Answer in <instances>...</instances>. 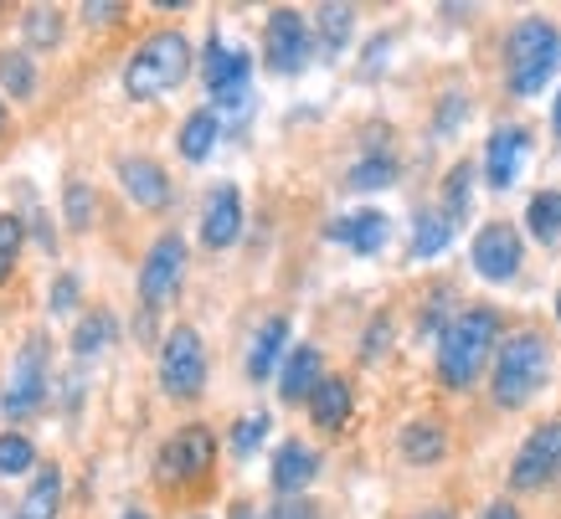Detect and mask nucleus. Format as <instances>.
I'll use <instances>...</instances> for the list:
<instances>
[{
	"label": "nucleus",
	"instance_id": "1",
	"mask_svg": "<svg viewBox=\"0 0 561 519\" xmlns=\"http://www.w3.org/2000/svg\"><path fill=\"white\" fill-rule=\"evenodd\" d=\"M494 345H500V314H494L490 303H474V309H463L443 324L438 335V376L443 385H463L479 381V370L494 360Z\"/></svg>",
	"mask_w": 561,
	"mask_h": 519
},
{
	"label": "nucleus",
	"instance_id": "2",
	"mask_svg": "<svg viewBox=\"0 0 561 519\" xmlns=\"http://www.w3.org/2000/svg\"><path fill=\"white\" fill-rule=\"evenodd\" d=\"M546 381H551V345H546V335L520 330V335H511L494 350V376H490L494 406L515 412V406H526Z\"/></svg>",
	"mask_w": 561,
	"mask_h": 519
},
{
	"label": "nucleus",
	"instance_id": "3",
	"mask_svg": "<svg viewBox=\"0 0 561 519\" xmlns=\"http://www.w3.org/2000/svg\"><path fill=\"white\" fill-rule=\"evenodd\" d=\"M191 72V42L181 32H154L145 47L129 57L124 68V93L135 103H150V99H165L175 88L186 83Z\"/></svg>",
	"mask_w": 561,
	"mask_h": 519
},
{
	"label": "nucleus",
	"instance_id": "4",
	"mask_svg": "<svg viewBox=\"0 0 561 519\" xmlns=\"http://www.w3.org/2000/svg\"><path fill=\"white\" fill-rule=\"evenodd\" d=\"M505 68H511V93L536 99L561 68V32L546 16H526L505 42Z\"/></svg>",
	"mask_w": 561,
	"mask_h": 519
},
{
	"label": "nucleus",
	"instance_id": "5",
	"mask_svg": "<svg viewBox=\"0 0 561 519\" xmlns=\"http://www.w3.org/2000/svg\"><path fill=\"white\" fill-rule=\"evenodd\" d=\"M160 385L171 402H196L206 385V345L191 324H175L160 345Z\"/></svg>",
	"mask_w": 561,
	"mask_h": 519
},
{
	"label": "nucleus",
	"instance_id": "6",
	"mask_svg": "<svg viewBox=\"0 0 561 519\" xmlns=\"http://www.w3.org/2000/svg\"><path fill=\"white\" fill-rule=\"evenodd\" d=\"M248 78H253V57L242 47H227L221 36L206 42V88L221 103V114H248Z\"/></svg>",
	"mask_w": 561,
	"mask_h": 519
},
{
	"label": "nucleus",
	"instance_id": "7",
	"mask_svg": "<svg viewBox=\"0 0 561 519\" xmlns=\"http://www.w3.org/2000/svg\"><path fill=\"white\" fill-rule=\"evenodd\" d=\"M211 458H217V437H211V427L191 422V427H181V432L160 448L154 473H160V484H196V478L211 473Z\"/></svg>",
	"mask_w": 561,
	"mask_h": 519
},
{
	"label": "nucleus",
	"instance_id": "8",
	"mask_svg": "<svg viewBox=\"0 0 561 519\" xmlns=\"http://www.w3.org/2000/svg\"><path fill=\"white\" fill-rule=\"evenodd\" d=\"M181 278H186V242L171 232L145 252V268H139V299H145V314L165 309V303L181 293Z\"/></svg>",
	"mask_w": 561,
	"mask_h": 519
},
{
	"label": "nucleus",
	"instance_id": "9",
	"mask_svg": "<svg viewBox=\"0 0 561 519\" xmlns=\"http://www.w3.org/2000/svg\"><path fill=\"white\" fill-rule=\"evenodd\" d=\"M561 478V417L557 422H541L536 432L520 442L511 463V488L530 494V488H546Z\"/></svg>",
	"mask_w": 561,
	"mask_h": 519
},
{
	"label": "nucleus",
	"instance_id": "10",
	"mask_svg": "<svg viewBox=\"0 0 561 519\" xmlns=\"http://www.w3.org/2000/svg\"><path fill=\"white\" fill-rule=\"evenodd\" d=\"M474 273L484 284H511L515 273H520V232H515L511 221H484L474 232Z\"/></svg>",
	"mask_w": 561,
	"mask_h": 519
},
{
	"label": "nucleus",
	"instance_id": "11",
	"mask_svg": "<svg viewBox=\"0 0 561 519\" xmlns=\"http://www.w3.org/2000/svg\"><path fill=\"white\" fill-rule=\"evenodd\" d=\"M263 62L273 72H299L309 62V21L289 5L268 11V26H263Z\"/></svg>",
	"mask_w": 561,
	"mask_h": 519
},
{
	"label": "nucleus",
	"instance_id": "12",
	"mask_svg": "<svg viewBox=\"0 0 561 519\" xmlns=\"http://www.w3.org/2000/svg\"><path fill=\"white\" fill-rule=\"evenodd\" d=\"M47 396V339L32 335L16 355V370H11V385H5V412L11 417H32Z\"/></svg>",
	"mask_w": 561,
	"mask_h": 519
},
{
	"label": "nucleus",
	"instance_id": "13",
	"mask_svg": "<svg viewBox=\"0 0 561 519\" xmlns=\"http://www.w3.org/2000/svg\"><path fill=\"white\" fill-rule=\"evenodd\" d=\"M242 237V191L232 181H221L211 196H206L202 211V242L211 252H227Z\"/></svg>",
	"mask_w": 561,
	"mask_h": 519
},
{
	"label": "nucleus",
	"instance_id": "14",
	"mask_svg": "<svg viewBox=\"0 0 561 519\" xmlns=\"http://www.w3.org/2000/svg\"><path fill=\"white\" fill-rule=\"evenodd\" d=\"M526 150H530V135L520 124H505L494 129L490 145H484V175H490L494 191H511L520 181V165H526Z\"/></svg>",
	"mask_w": 561,
	"mask_h": 519
},
{
	"label": "nucleus",
	"instance_id": "15",
	"mask_svg": "<svg viewBox=\"0 0 561 519\" xmlns=\"http://www.w3.org/2000/svg\"><path fill=\"white\" fill-rule=\"evenodd\" d=\"M387 232H391V221L381 217L376 206H360V211H351V217L330 221V242H341V247L360 252V257H371V252L387 247Z\"/></svg>",
	"mask_w": 561,
	"mask_h": 519
},
{
	"label": "nucleus",
	"instance_id": "16",
	"mask_svg": "<svg viewBox=\"0 0 561 519\" xmlns=\"http://www.w3.org/2000/svg\"><path fill=\"white\" fill-rule=\"evenodd\" d=\"M314 473H320V452L305 448V442H284V448L273 452V488L284 499H299L314 484Z\"/></svg>",
	"mask_w": 561,
	"mask_h": 519
},
{
	"label": "nucleus",
	"instance_id": "17",
	"mask_svg": "<svg viewBox=\"0 0 561 519\" xmlns=\"http://www.w3.org/2000/svg\"><path fill=\"white\" fill-rule=\"evenodd\" d=\"M119 185L124 196L145 211H160V206L171 201V175L154 165V160H119Z\"/></svg>",
	"mask_w": 561,
	"mask_h": 519
},
{
	"label": "nucleus",
	"instance_id": "18",
	"mask_svg": "<svg viewBox=\"0 0 561 519\" xmlns=\"http://www.w3.org/2000/svg\"><path fill=\"white\" fill-rule=\"evenodd\" d=\"M320 350L314 345H294L284 355V376H278V391H284V402H309L314 391H320Z\"/></svg>",
	"mask_w": 561,
	"mask_h": 519
},
{
	"label": "nucleus",
	"instance_id": "19",
	"mask_svg": "<svg viewBox=\"0 0 561 519\" xmlns=\"http://www.w3.org/2000/svg\"><path fill=\"white\" fill-rule=\"evenodd\" d=\"M351 406H356L351 381H341V376H324L320 391L309 396V417H314V427H320V432H341L345 422H351Z\"/></svg>",
	"mask_w": 561,
	"mask_h": 519
},
{
	"label": "nucleus",
	"instance_id": "20",
	"mask_svg": "<svg viewBox=\"0 0 561 519\" xmlns=\"http://www.w3.org/2000/svg\"><path fill=\"white\" fill-rule=\"evenodd\" d=\"M284 345H289V319L273 314L268 324L253 335V350H248V376H253V381H268L273 366L284 360Z\"/></svg>",
	"mask_w": 561,
	"mask_h": 519
},
{
	"label": "nucleus",
	"instance_id": "21",
	"mask_svg": "<svg viewBox=\"0 0 561 519\" xmlns=\"http://www.w3.org/2000/svg\"><path fill=\"white\" fill-rule=\"evenodd\" d=\"M397 448H402L408 463L427 469V463H438L443 452H448V432H443V422H408L402 437H397Z\"/></svg>",
	"mask_w": 561,
	"mask_h": 519
},
{
	"label": "nucleus",
	"instance_id": "22",
	"mask_svg": "<svg viewBox=\"0 0 561 519\" xmlns=\"http://www.w3.org/2000/svg\"><path fill=\"white\" fill-rule=\"evenodd\" d=\"M454 227H459V221L448 217V211H417V221H412V257H417V263L438 257V252L454 242Z\"/></svg>",
	"mask_w": 561,
	"mask_h": 519
},
{
	"label": "nucleus",
	"instance_id": "23",
	"mask_svg": "<svg viewBox=\"0 0 561 519\" xmlns=\"http://www.w3.org/2000/svg\"><path fill=\"white\" fill-rule=\"evenodd\" d=\"M57 509H62V469L47 463L21 499V519H57Z\"/></svg>",
	"mask_w": 561,
	"mask_h": 519
},
{
	"label": "nucleus",
	"instance_id": "24",
	"mask_svg": "<svg viewBox=\"0 0 561 519\" xmlns=\"http://www.w3.org/2000/svg\"><path fill=\"white\" fill-rule=\"evenodd\" d=\"M217 135H221L217 108H196V114L181 124V154H186L191 165H202L206 154L217 150Z\"/></svg>",
	"mask_w": 561,
	"mask_h": 519
},
{
	"label": "nucleus",
	"instance_id": "25",
	"mask_svg": "<svg viewBox=\"0 0 561 519\" xmlns=\"http://www.w3.org/2000/svg\"><path fill=\"white\" fill-rule=\"evenodd\" d=\"M314 21H320V51L324 57H341L345 42H351V26H356V11L351 5H320Z\"/></svg>",
	"mask_w": 561,
	"mask_h": 519
},
{
	"label": "nucleus",
	"instance_id": "26",
	"mask_svg": "<svg viewBox=\"0 0 561 519\" xmlns=\"http://www.w3.org/2000/svg\"><path fill=\"white\" fill-rule=\"evenodd\" d=\"M526 227H530V237L557 242L561 237V191H541V196L526 206Z\"/></svg>",
	"mask_w": 561,
	"mask_h": 519
},
{
	"label": "nucleus",
	"instance_id": "27",
	"mask_svg": "<svg viewBox=\"0 0 561 519\" xmlns=\"http://www.w3.org/2000/svg\"><path fill=\"white\" fill-rule=\"evenodd\" d=\"M114 335H119V324H114V319L108 314H88L83 324H78V330H72V355H99V350H108V345H114Z\"/></svg>",
	"mask_w": 561,
	"mask_h": 519
},
{
	"label": "nucleus",
	"instance_id": "28",
	"mask_svg": "<svg viewBox=\"0 0 561 519\" xmlns=\"http://www.w3.org/2000/svg\"><path fill=\"white\" fill-rule=\"evenodd\" d=\"M0 88H5V99H32L36 68L26 51H0Z\"/></svg>",
	"mask_w": 561,
	"mask_h": 519
},
{
	"label": "nucleus",
	"instance_id": "29",
	"mask_svg": "<svg viewBox=\"0 0 561 519\" xmlns=\"http://www.w3.org/2000/svg\"><path fill=\"white\" fill-rule=\"evenodd\" d=\"M391 181H397V160H391V154H366V160L345 175L351 191H387Z\"/></svg>",
	"mask_w": 561,
	"mask_h": 519
},
{
	"label": "nucleus",
	"instance_id": "30",
	"mask_svg": "<svg viewBox=\"0 0 561 519\" xmlns=\"http://www.w3.org/2000/svg\"><path fill=\"white\" fill-rule=\"evenodd\" d=\"M469 185H474V170H469V160H459V165L443 175V211L454 221L469 217Z\"/></svg>",
	"mask_w": 561,
	"mask_h": 519
},
{
	"label": "nucleus",
	"instance_id": "31",
	"mask_svg": "<svg viewBox=\"0 0 561 519\" xmlns=\"http://www.w3.org/2000/svg\"><path fill=\"white\" fill-rule=\"evenodd\" d=\"M26 42L32 47H57L62 42V11L57 5H32L26 11Z\"/></svg>",
	"mask_w": 561,
	"mask_h": 519
},
{
	"label": "nucleus",
	"instance_id": "32",
	"mask_svg": "<svg viewBox=\"0 0 561 519\" xmlns=\"http://www.w3.org/2000/svg\"><path fill=\"white\" fill-rule=\"evenodd\" d=\"M32 463H36V452H32V442H26V437H16V432L0 437V473H5V478L26 473Z\"/></svg>",
	"mask_w": 561,
	"mask_h": 519
},
{
	"label": "nucleus",
	"instance_id": "33",
	"mask_svg": "<svg viewBox=\"0 0 561 519\" xmlns=\"http://www.w3.org/2000/svg\"><path fill=\"white\" fill-rule=\"evenodd\" d=\"M21 242H26V227H21V217H0V284L11 278V268H16Z\"/></svg>",
	"mask_w": 561,
	"mask_h": 519
},
{
	"label": "nucleus",
	"instance_id": "34",
	"mask_svg": "<svg viewBox=\"0 0 561 519\" xmlns=\"http://www.w3.org/2000/svg\"><path fill=\"white\" fill-rule=\"evenodd\" d=\"M263 437H268V412H253V417H242L238 427H232V452L248 458V452L263 448Z\"/></svg>",
	"mask_w": 561,
	"mask_h": 519
},
{
	"label": "nucleus",
	"instance_id": "35",
	"mask_svg": "<svg viewBox=\"0 0 561 519\" xmlns=\"http://www.w3.org/2000/svg\"><path fill=\"white\" fill-rule=\"evenodd\" d=\"M62 206H68V227H72V232H83L88 221H93V191H88L83 181H72L68 191H62Z\"/></svg>",
	"mask_w": 561,
	"mask_h": 519
},
{
	"label": "nucleus",
	"instance_id": "36",
	"mask_svg": "<svg viewBox=\"0 0 561 519\" xmlns=\"http://www.w3.org/2000/svg\"><path fill=\"white\" fill-rule=\"evenodd\" d=\"M51 314H72V309H78V278H72V273H62V278H57V284H51V303H47Z\"/></svg>",
	"mask_w": 561,
	"mask_h": 519
},
{
	"label": "nucleus",
	"instance_id": "37",
	"mask_svg": "<svg viewBox=\"0 0 561 519\" xmlns=\"http://www.w3.org/2000/svg\"><path fill=\"white\" fill-rule=\"evenodd\" d=\"M463 108H469V103H463L459 93H448V99H443V108H438V124H433V129H438V135H454V124H463Z\"/></svg>",
	"mask_w": 561,
	"mask_h": 519
},
{
	"label": "nucleus",
	"instance_id": "38",
	"mask_svg": "<svg viewBox=\"0 0 561 519\" xmlns=\"http://www.w3.org/2000/svg\"><path fill=\"white\" fill-rule=\"evenodd\" d=\"M391 339V324L387 319H376L371 330H366V345H360V360H366V366H371V360H381V345H387Z\"/></svg>",
	"mask_w": 561,
	"mask_h": 519
},
{
	"label": "nucleus",
	"instance_id": "39",
	"mask_svg": "<svg viewBox=\"0 0 561 519\" xmlns=\"http://www.w3.org/2000/svg\"><path fill=\"white\" fill-rule=\"evenodd\" d=\"M263 519H320V509H314L309 499H284L273 515H263Z\"/></svg>",
	"mask_w": 561,
	"mask_h": 519
},
{
	"label": "nucleus",
	"instance_id": "40",
	"mask_svg": "<svg viewBox=\"0 0 561 519\" xmlns=\"http://www.w3.org/2000/svg\"><path fill=\"white\" fill-rule=\"evenodd\" d=\"M443 303H448V288H438V293H433V303H423V319H417V330H438L443 324Z\"/></svg>",
	"mask_w": 561,
	"mask_h": 519
},
{
	"label": "nucleus",
	"instance_id": "41",
	"mask_svg": "<svg viewBox=\"0 0 561 519\" xmlns=\"http://www.w3.org/2000/svg\"><path fill=\"white\" fill-rule=\"evenodd\" d=\"M83 16L88 21H119L124 11H119V5H83Z\"/></svg>",
	"mask_w": 561,
	"mask_h": 519
},
{
	"label": "nucleus",
	"instance_id": "42",
	"mask_svg": "<svg viewBox=\"0 0 561 519\" xmlns=\"http://www.w3.org/2000/svg\"><path fill=\"white\" fill-rule=\"evenodd\" d=\"M479 519H520V515H515V504H505V499H500V504H490V509H484V515H479Z\"/></svg>",
	"mask_w": 561,
	"mask_h": 519
},
{
	"label": "nucleus",
	"instance_id": "43",
	"mask_svg": "<svg viewBox=\"0 0 561 519\" xmlns=\"http://www.w3.org/2000/svg\"><path fill=\"white\" fill-rule=\"evenodd\" d=\"M232 519H257V509H253V504H238V509H232Z\"/></svg>",
	"mask_w": 561,
	"mask_h": 519
},
{
	"label": "nucleus",
	"instance_id": "44",
	"mask_svg": "<svg viewBox=\"0 0 561 519\" xmlns=\"http://www.w3.org/2000/svg\"><path fill=\"white\" fill-rule=\"evenodd\" d=\"M551 129L561 135V93H557V103H551Z\"/></svg>",
	"mask_w": 561,
	"mask_h": 519
},
{
	"label": "nucleus",
	"instance_id": "45",
	"mask_svg": "<svg viewBox=\"0 0 561 519\" xmlns=\"http://www.w3.org/2000/svg\"><path fill=\"white\" fill-rule=\"evenodd\" d=\"M417 519H454V515H448V509H423Z\"/></svg>",
	"mask_w": 561,
	"mask_h": 519
},
{
	"label": "nucleus",
	"instance_id": "46",
	"mask_svg": "<svg viewBox=\"0 0 561 519\" xmlns=\"http://www.w3.org/2000/svg\"><path fill=\"white\" fill-rule=\"evenodd\" d=\"M119 519H150V515H145V509H124Z\"/></svg>",
	"mask_w": 561,
	"mask_h": 519
},
{
	"label": "nucleus",
	"instance_id": "47",
	"mask_svg": "<svg viewBox=\"0 0 561 519\" xmlns=\"http://www.w3.org/2000/svg\"><path fill=\"white\" fill-rule=\"evenodd\" d=\"M557 319H561V293H557Z\"/></svg>",
	"mask_w": 561,
	"mask_h": 519
},
{
	"label": "nucleus",
	"instance_id": "48",
	"mask_svg": "<svg viewBox=\"0 0 561 519\" xmlns=\"http://www.w3.org/2000/svg\"><path fill=\"white\" fill-rule=\"evenodd\" d=\"M0 124H5V108H0Z\"/></svg>",
	"mask_w": 561,
	"mask_h": 519
}]
</instances>
